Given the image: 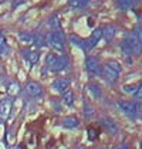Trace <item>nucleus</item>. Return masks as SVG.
I'll return each mask as SVG.
<instances>
[{"mask_svg": "<svg viewBox=\"0 0 142 149\" xmlns=\"http://www.w3.org/2000/svg\"><path fill=\"white\" fill-rule=\"evenodd\" d=\"M70 84H71V81L68 78L60 77V78H56V80L53 81L51 88L56 92H58V94H64V92H67L70 90Z\"/></svg>", "mask_w": 142, "mask_h": 149, "instance_id": "nucleus-7", "label": "nucleus"}, {"mask_svg": "<svg viewBox=\"0 0 142 149\" xmlns=\"http://www.w3.org/2000/svg\"><path fill=\"white\" fill-rule=\"evenodd\" d=\"M136 88H138V84H134V85H125V87H124V91L129 92V94H135Z\"/></svg>", "mask_w": 142, "mask_h": 149, "instance_id": "nucleus-23", "label": "nucleus"}, {"mask_svg": "<svg viewBox=\"0 0 142 149\" xmlns=\"http://www.w3.org/2000/svg\"><path fill=\"white\" fill-rule=\"evenodd\" d=\"M121 70L122 68H121L119 63H117V61H108L105 65L102 67V70H101V75H102V78L108 84H114L115 81L118 80Z\"/></svg>", "mask_w": 142, "mask_h": 149, "instance_id": "nucleus-1", "label": "nucleus"}, {"mask_svg": "<svg viewBox=\"0 0 142 149\" xmlns=\"http://www.w3.org/2000/svg\"><path fill=\"white\" fill-rule=\"evenodd\" d=\"M19 38L22 40V43H26V44H34L36 41V36L31 33H27V31H20Z\"/></svg>", "mask_w": 142, "mask_h": 149, "instance_id": "nucleus-15", "label": "nucleus"}, {"mask_svg": "<svg viewBox=\"0 0 142 149\" xmlns=\"http://www.w3.org/2000/svg\"><path fill=\"white\" fill-rule=\"evenodd\" d=\"M61 125L64 128H67V129H72V128H77L80 125V121L75 116H67V118H64L61 121Z\"/></svg>", "mask_w": 142, "mask_h": 149, "instance_id": "nucleus-12", "label": "nucleus"}, {"mask_svg": "<svg viewBox=\"0 0 142 149\" xmlns=\"http://www.w3.org/2000/svg\"><path fill=\"white\" fill-rule=\"evenodd\" d=\"M101 37H102V29H95L94 31H93V34H91V37L87 40L90 48H93V47L97 46V44H98V41L101 40Z\"/></svg>", "mask_w": 142, "mask_h": 149, "instance_id": "nucleus-11", "label": "nucleus"}, {"mask_svg": "<svg viewBox=\"0 0 142 149\" xmlns=\"http://www.w3.org/2000/svg\"><path fill=\"white\" fill-rule=\"evenodd\" d=\"M13 107V100L10 97H6L3 100H0V119L1 121H7L10 112H12Z\"/></svg>", "mask_w": 142, "mask_h": 149, "instance_id": "nucleus-6", "label": "nucleus"}, {"mask_svg": "<svg viewBox=\"0 0 142 149\" xmlns=\"http://www.w3.org/2000/svg\"><path fill=\"white\" fill-rule=\"evenodd\" d=\"M134 95H135V98H141L142 100V84H138V88H136Z\"/></svg>", "mask_w": 142, "mask_h": 149, "instance_id": "nucleus-24", "label": "nucleus"}, {"mask_svg": "<svg viewBox=\"0 0 142 149\" xmlns=\"http://www.w3.org/2000/svg\"><path fill=\"white\" fill-rule=\"evenodd\" d=\"M101 124H102V125H104V128H105L109 134H112V135H115V134L118 132V126H117V124H115L112 119H108V118H105V119H102V121H101Z\"/></svg>", "mask_w": 142, "mask_h": 149, "instance_id": "nucleus-13", "label": "nucleus"}, {"mask_svg": "<svg viewBox=\"0 0 142 149\" xmlns=\"http://www.w3.org/2000/svg\"><path fill=\"white\" fill-rule=\"evenodd\" d=\"M129 47L131 53L141 54L142 53V27H136L135 31L128 37V41H125Z\"/></svg>", "mask_w": 142, "mask_h": 149, "instance_id": "nucleus-3", "label": "nucleus"}, {"mask_svg": "<svg viewBox=\"0 0 142 149\" xmlns=\"http://www.w3.org/2000/svg\"><path fill=\"white\" fill-rule=\"evenodd\" d=\"M90 0H68V9L71 10H80L88 4Z\"/></svg>", "mask_w": 142, "mask_h": 149, "instance_id": "nucleus-14", "label": "nucleus"}, {"mask_svg": "<svg viewBox=\"0 0 142 149\" xmlns=\"http://www.w3.org/2000/svg\"><path fill=\"white\" fill-rule=\"evenodd\" d=\"M12 149H19V148H16V146H13V148Z\"/></svg>", "mask_w": 142, "mask_h": 149, "instance_id": "nucleus-25", "label": "nucleus"}, {"mask_svg": "<svg viewBox=\"0 0 142 149\" xmlns=\"http://www.w3.org/2000/svg\"><path fill=\"white\" fill-rule=\"evenodd\" d=\"M134 6V0H119L118 1V7L122 10H127Z\"/></svg>", "mask_w": 142, "mask_h": 149, "instance_id": "nucleus-21", "label": "nucleus"}, {"mask_svg": "<svg viewBox=\"0 0 142 149\" xmlns=\"http://www.w3.org/2000/svg\"><path fill=\"white\" fill-rule=\"evenodd\" d=\"M63 102L65 104L67 107H71V105L74 104V94H72L70 90L63 94Z\"/></svg>", "mask_w": 142, "mask_h": 149, "instance_id": "nucleus-19", "label": "nucleus"}, {"mask_svg": "<svg viewBox=\"0 0 142 149\" xmlns=\"http://www.w3.org/2000/svg\"><path fill=\"white\" fill-rule=\"evenodd\" d=\"M102 36H104L105 41H111L114 38V36H115V29L112 26H106V27L102 29Z\"/></svg>", "mask_w": 142, "mask_h": 149, "instance_id": "nucleus-18", "label": "nucleus"}, {"mask_svg": "<svg viewBox=\"0 0 142 149\" xmlns=\"http://www.w3.org/2000/svg\"><path fill=\"white\" fill-rule=\"evenodd\" d=\"M7 92H9V94H19V92H20V85H19L17 82H13V84L9 85Z\"/></svg>", "mask_w": 142, "mask_h": 149, "instance_id": "nucleus-22", "label": "nucleus"}, {"mask_svg": "<svg viewBox=\"0 0 142 149\" xmlns=\"http://www.w3.org/2000/svg\"><path fill=\"white\" fill-rule=\"evenodd\" d=\"M46 63H47L48 68L54 72H58V71H63V70L67 68L68 65V58L67 56L61 54V56H56V54H48L47 58H46Z\"/></svg>", "mask_w": 142, "mask_h": 149, "instance_id": "nucleus-2", "label": "nucleus"}, {"mask_svg": "<svg viewBox=\"0 0 142 149\" xmlns=\"http://www.w3.org/2000/svg\"><path fill=\"white\" fill-rule=\"evenodd\" d=\"M48 44L53 47L56 51L60 53H64V48H65V41H64V36L60 31H51L48 34Z\"/></svg>", "mask_w": 142, "mask_h": 149, "instance_id": "nucleus-4", "label": "nucleus"}, {"mask_svg": "<svg viewBox=\"0 0 142 149\" xmlns=\"http://www.w3.org/2000/svg\"><path fill=\"white\" fill-rule=\"evenodd\" d=\"M70 41L74 44V46H78L81 47L83 50H91L90 46H88V41L87 40H81V38H78V37H75V36H71L70 37Z\"/></svg>", "mask_w": 142, "mask_h": 149, "instance_id": "nucleus-16", "label": "nucleus"}, {"mask_svg": "<svg viewBox=\"0 0 142 149\" xmlns=\"http://www.w3.org/2000/svg\"><path fill=\"white\" fill-rule=\"evenodd\" d=\"M7 53H9V46H7V41H6L3 30L0 29V56H6Z\"/></svg>", "mask_w": 142, "mask_h": 149, "instance_id": "nucleus-17", "label": "nucleus"}, {"mask_svg": "<svg viewBox=\"0 0 142 149\" xmlns=\"http://www.w3.org/2000/svg\"><path fill=\"white\" fill-rule=\"evenodd\" d=\"M22 54H23L24 60H26L30 65H34L38 61V58H40V54L36 53V51H31V50H22Z\"/></svg>", "mask_w": 142, "mask_h": 149, "instance_id": "nucleus-10", "label": "nucleus"}, {"mask_svg": "<svg viewBox=\"0 0 142 149\" xmlns=\"http://www.w3.org/2000/svg\"><path fill=\"white\" fill-rule=\"evenodd\" d=\"M26 92L30 95V97H33V98H37V97H41L43 95V87L38 84V82H36V81H30V82H27V85H26Z\"/></svg>", "mask_w": 142, "mask_h": 149, "instance_id": "nucleus-9", "label": "nucleus"}, {"mask_svg": "<svg viewBox=\"0 0 142 149\" xmlns=\"http://www.w3.org/2000/svg\"><path fill=\"white\" fill-rule=\"evenodd\" d=\"M85 68L93 75H101V70H102L101 65H100L98 58H95V57H88L85 60Z\"/></svg>", "mask_w": 142, "mask_h": 149, "instance_id": "nucleus-8", "label": "nucleus"}, {"mask_svg": "<svg viewBox=\"0 0 142 149\" xmlns=\"http://www.w3.org/2000/svg\"><path fill=\"white\" fill-rule=\"evenodd\" d=\"M117 107L119 108V111L122 114L129 116V118H134V116H136V114H138V105L134 102V101H118Z\"/></svg>", "mask_w": 142, "mask_h": 149, "instance_id": "nucleus-5", "label": "nucleus"}, {"mask_svg": "<svg viewBox=\"0 0 142 149\" xmlns=\"http://www.w3.org/2000/svg\"><path fill=\"white\" fill-rule=\"evenodd\" d=\"M88 91L91 92V95H93L94 98H100V97H101V90H100V87L95 85V84H90V85H88Z\"/></svg>", "mask_w": 142, "mask_h": 149, "instance_id": "nucleus-20", "label": "nucleus"}]
</instances>
